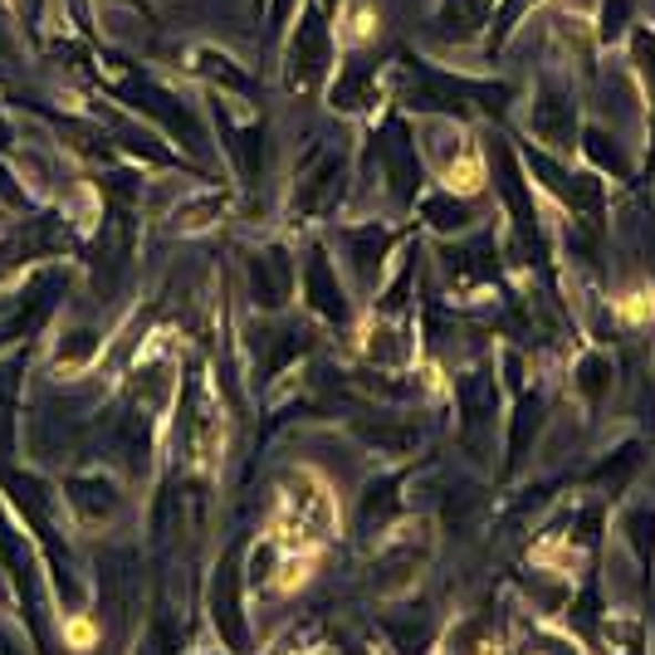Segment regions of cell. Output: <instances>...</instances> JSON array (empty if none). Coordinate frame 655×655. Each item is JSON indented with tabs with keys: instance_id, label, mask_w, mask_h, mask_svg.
Masks as SVG:
<instances>
[{
	"instance_id": "6da1fadb",
	"label": "cell",
	"mask_w": 655,
	"mask_h": 655,
	"mask_svg": "<svg viewBox=\"0 0 655 655\" xmlns=\"http://www.w3.org/2000/svg\"><path fill=\"white\" fill-rule=\"evenodd\" d=\"M636 460H641V450L626 446L622 456H612V460H606L602 470H597V484H606V490H622V484L631 480V470H636Z\"/></svg>"
},
{
	"instance_id": "7a4b0ae2",
	"label": "cell",
	"mask_w": 655,
	"mask_h": 655,
	"mask_svg": "<svg viewBox=\"0 0 655 655\" xmlns=\"http://www.w3.org/2000/svg\"><path fill=\"white\" fill-rule=\"evenodd\" d=\"M606 362H597V357H587V362H582V387H587V397H602L606 391Z\"/></svg>"
}]
</instances>
